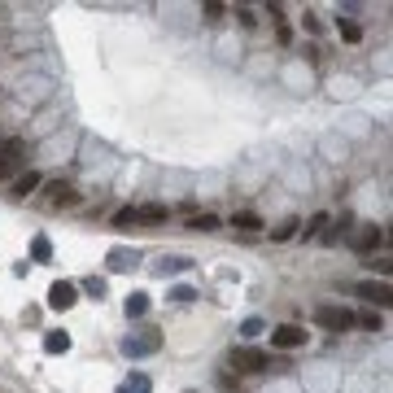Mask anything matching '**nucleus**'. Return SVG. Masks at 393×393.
<instances>
[{
    "label": "nucleus",
    "mask_w": 393,
    "mask_h": 393,
    "mask_svg": "<svg viewBox=\"0 0 393 393\" xmlns=\"http://www.w3.org/2000/svg\"><path fill=\"white\" fill-rule=\"evenodd\" d=\"M162 337L158 332H136V337H123V354L127 359H145V354H158Z\"/></svg>",
    "instance_id": "f257e3e1"
},
{
    "label": "nucleus",
    "mask_w": 393,
    "mask_h": 393,
    "mask_svg": "<svg viewBox=\"0 0 393 393\" xmlns=\"http://www.w3.org/2000/svg\"><path fill=\"white\" fill-rule=\"evenodd\" d=\"M315 324L328 328V332H345V328H354V315L345 311V306H319V311H315Z\"/></svg>",
    "instance_id": "f03ea898"
},
{
    "label": "nucleus",
    "mask_w": 393,
    "mask_h": 393,
    "mask_svg": "<svg viewBox=\"0 0 393 393\" xmlns=\"http://www.w3.org/2000/svg\"><path fill=\"white\" fill-rule=\"evenodd\" d=\"M22 153H27V140H18V136H9L5 145H0V180H9V175L18 171Z\"/></svg>",
    "instance_id": "7ed1b4c3"
},
{
    "label": "nucleus",
    "mask_w": 393,
    "mask_h": 393,
    "mask_svg": "<svg viewBox=\"0 0 393 393\" xmlns=\"http://www.w3.org/2000/svg\"><path fill=\"white\" fill-rule=\"evenodd\" d=\"M271 345H276V350H297V345H306V328L302 324H280L271 332Z\"/></svg>",
    "instance_id": "20e7f679"
},
{
    "label": "nucleus",
    "mask_w": 393,
    "mask_h": 393,
    "mask_svg": "<svg viewBox=\"0 0 393 393\" xmlns=\"http://www.w3.org/2000/svg\"><path fill=\"white\" fill-rule=\"evenodd\" d=\"M75 302H79V284H70V280H57L53 289H49V306H53V311H70Z\"/></svg>",
    "instance_id": "39448f33"
},
{
    "label": "nucleus",
    "mask_w": 393,
    "mask_h": 393,
    "mask_svg": "<svg viewBox=\"0 0 393 393\" xmlns=\"http://www.w3.org/2000/svg\"><path fill=\"white\" fill-rule=\"evenodd\" d=\"M232 367H241V372H262V367H267V354L254 350V345H241V350H232Z\"/></svg>",
    "instance_id": "423d86ee"
},
{
    "label": "nucleus",
    "mask_w": 393,
    "mask_h": 393,
    "mask_svg": "<svg viewBox=\"0 0 393 393\" xmlns=\"http://www.w3.org/2000/svg\"><path fill=\"white\" fill-rule=\"evenodd\" d=\"M380 241H385V236H380V228H372V223H363V228L350 236V245L359 249V254H372V249H376Z\"/></svg>",
    "instance_id": "0eeeda50"
},
{
    "label": "nucleus",
    "mask_w": 393,
    "mask_h": 393,
    "mask_svg": "<svg viewBox=\"0 0 393 393\" xmlns=\"http://www.w3.org/2000/svg\"><path fill=\"white\" fill-rule=\"evenodd\" d=\"M75 201L79 197H75V188H70L66 180H53L49 184V206H75Z\"/></svg>",
    "instance_id": "6e6552de"
},
{
    "label": "nucleus",
    "mask_w": 393,
    "mask_h": 393,
    "mask_svg": "<svg viewBox=\"0 0 393 393\" xmlns=\"http://www.w3.org/2000/svg\"><path fill=\"white\" fill-rule=\"evenodd\" d=\"M123 311H127V319H140V315H149V293H131L127 302H123Z\"/></svg>",
    "instance_id": "1a4fd4ad"
},
{
    "label": "nucleus",
    "mask_w": 393,
    "mask_h": 393,
    "mask_svg": "<svg viewBox=\"0 0 393 393\" xmlns=\"http://www.w3.org/2000/svg\"><path fill=\"white\" fill-rule=\"evenodd\" d=\"M232 228H236V232H258L262 219H258L254 210H241V214H232Z\"/></svg>",
    "instance_id": "9d476101"
},
{
    "label": "nucleus",
    "mask_w": 393,
    "mask_h": 393,
    "mask_svg": "<svg viewBox=\"0 0 393 393\" xmlns=\"http://www.w3.org/2000/svg\"><path fill=\"white\" fill-rule=\"evenodd\" d=\"M40 184H44V180H40V171H27V175H18V180H14V193H18V197H27V193H35Z\"/></svg>",
    "instance_id": "9b49d317"
},
{
    "label": "nucleus",
    "mask_w": 393,
    "mask_h": 393,
    "mask_svg": "<svg viewBox=\"0 0 393 393\" xmlns=\"http://www.w3.org/2000/svg\"><path fill=\"white\" fill-rule=\"evenodd\" d=\"M359 293L367 297V302H380V306H389V284H372V280H367Z\"/></svg>",
    "instance_id": "f8f14e48"
},
{
    "label": "nucleus",
    "mask_w": 393,
    "mask_h": 393,
    "mask_svg": "<svg viewBox=\"0 0 393 393\" xmlns=\"http://www.w3.org/2000/svg\"><path fill=\"white\" fill-rule=\"evenodd\" d=\"M44 350H49V354H66L70 350V332H49V337H44Z\"/></svg>",
    "instance_id": "ddd939ff"
},
{
    "label": "nucleus",
    "mask_w": 393,
    "mask_h": 393,
    "mask_svg": "<svg viewBox=\"0 0 393 393\" xmlns=\"http://www.w3.org/2000/svg\"><path fill=\"white\" fill-rule=\"evenodd\" d=\"M136 219H145V223H166V206H158V201H153V206H140Z\"/></svg>",
    "instance_id": "4468645a"
},
{
    "label": "nucleus",
    "mask_w": 393,
    "mask_h": 393,
    "mask_svg": "<svg viewBox=\"0 0 393 393\" xmlns=\"http://www.w3.org/2000/svg\"><path fill=\"white\" fill-rule=\"evenodd\" d=\"M188 228H193V232H219V219H214V214H193Z\"/></svg>",
    "instance_id": "2eb2a0df"
},
{
    "label": "nucleus",
    "mask_w": 393,
    "mask_h": 393,
    "mask_svg": "<svg viewBox=\"0 0 393 393\" xmlns=\"http://www.w3.org/2000/svg\"><path fill=\"white\" fill-rule=\"evenodd\" d=\"M49 254H53L49 236H35V241H31V258H35V262H49Z\"/></svg>",
    "instance_id": "dca6fc26"
},
{
    "label": "nucleus",
    "mask_w": 393,
    "mask_h": 393,
    "mask_svg": "<svg viewBox=\"0 0 393 393\" xmlns=\"http://www.w3.org/2000/svg\"><path fill=\"white\" fill-rule=\"evenodd\" d=\"M354 324H363V328H372V332H380V324H385V319H380L376 311H363V315H354Z\"/></svg>",
    "instance_id": "f3484780"
},
{
    "label": "nucleus",
    "mask_w": 393,
    "mask_h": 393,
    "mask_svg": "<svg viewBox=\"0 0 393 393\" xmlns=\"http://www.w3.org/2000/svg\"><path fill=\"white\" fill-rule=\"evenodd\" d=\"M131 262H136V258H131L127 249H114V254H110V267H114V271H127Z\"/></svg>",
    "instance_id": "a211bd4d"
},
{
    "label": "nucleus",
    "mask_w": 393,
    "mask_h": 393,
    "mask_svg": "<svg viewBox=\"0 0 393 393\" xmlns=\"http://www.w3.org/2000/svg\"><path fill=\"white\" fill-rule=\"evenodd\" d=\"M83 293H92V297L101 302V297H105V280H101V276H88V280H83Z\"/></svg>",
    "instance_id": "6ab92c4d"
},
{
    "label": "nucleus",
    "mask_w": 393,
    "mask_h": 393,
    "mask_svg": "<svg viewBox=\"0 0 393 393\" xmlns=\"http://www.w3.org/2000/svg\"><path fill=\"white\" fill-rule=\"evenodd\" d=\"M118 393H149V376H131Z\"/></svg>",
    "instance_id": "aec40b11"
},
{
    "label": "nucleus",
    "mask_w": 393,
    "mask_h": 393,
    "mask_svg": "<svg viewBox=\"0 0 393 393\" xmlns=\"http://www.w3.org/2000/svg\"><path fill=\"white\" fill-rule=\"evenodd\" d=\"M127 223H136V206H123L114 214V228H127Z\"/></svg>",
    "instance_id": "412c9836"
},
{
    "label": "nucleus",
    "mask_w": 393,
    "mask_h": 393,
    "mask_svg": "<svg viewBox=\"0 0 393 393\" xmlns=\"http://www.w3.org/2000/svg\"><path fill=\"white\" fill-rule=\"evenodd\" d=\"M158 271H162V276H166V271H171V276H175V271H188V258H166Z\"/></svg>",
    "instance_id": "4be33fe9"
},
{
    "label": "nucleus",
    "mask_w": 393,
    "mask_h": 393,
    "mask_svg": "<svg viewBox=\"0 0 393 393\" xmlns=\"http://www.w3.org/2000/svg\"><path fill=\"white\" fill-rule=\"evenodd\" d=\"M241 337H249V341L262 337V319H245V324H241Z\"/></svg>",
    "instance_id": "5701e85b"
},
{
    "label": "nucleus",
    "mask_w": 393,
    "mask_h": 393,
    "mask_svg": "<svg viewBox=\"0 0 393 393\" xmlns=\"http://www.w3.org/2000/svg\"><path fill=\"white\" fill-rule=\"evenodd\" d=\"M341 40H350V44H359L363 40V31L354 27V22H341Z\"/></svg>",
    "instance_id": "b1692460"
},
{
    "label": "nucleus",
    "mask_w": 393,
    "mask_h": 393,
    "mask_svg": "<svg viewBox=\"0 0 393 393\" xmlns=\"http://www.w3.org/2000/svg\"><path fill=\"white\" fill-rule=\"evenodd\" d=\"M297 228H302V223H297V219H289L284 228H276V241H289V236H297Z\"/></svg>",
    "instance_id": "393cba45"
},
{
    "label": "nucleus",
    "mask_w": 393,
    "mask_h": 393,
    "mask_svg": "<svg viewBox=\"0 0 393 393\" xmlns=\"http://www.w3.org/2000/svg\"><path fill=\"white\" fill-rule=\"evenodd\" d=\"M171 297H175V302H193V297H197V293H193V289H188V284H180V289H171Z\"/></svg>",
    "instance_id": "a878e982"
},
{
    "label": "nucleus",
    "mask_w": 393,
    "mask_h": 393,
    "mask_svg": "<svg viewBox=\"0 0 393 393\" xmlns=\"http://www.w3.org/2000/svg\"><path fill=\"white\" fill-rule=\"evenodd\" d=\"M319 228H328V214H315V219H311V228H306V236H315Z\"/></svg>",
    "instance_id": "bb28decb"
}]
</instances>
